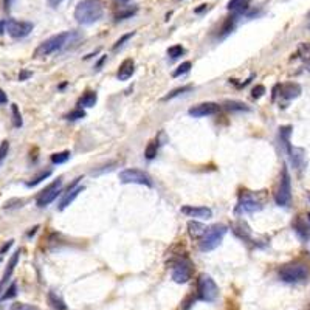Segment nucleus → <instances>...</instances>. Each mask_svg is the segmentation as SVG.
Returning a JSON list of instances; mask_svg holds the SVG:
<instances>
[{
    "instance_id": "1",
    "label": "nucleus",
    "mask_w": 310,
    "mask_h": 310,
    "mask_svg": "<svg viewBox=\"0 0 310 310\" xmlns=\"http://www.w3.org/2000/svg\"><path fill=\"white\" fill-rule=\"evenodd\" d=\"M104 16V5L101 0H81L75 8V19L81 25H92Z\"/></svg>"
},
{
    "instance_id": "2",
    "label": "nucleus",
    "mask_w": 310,
    "mask_h": 310,
    "mask_svg": "<svg viewBox=\"0 0 310 310\" xmlns=\"http://www.w3.org/2000/svg\"><path fill=\"white\" fill-rule=\"evenodd\" d=\"M78 37H79V34L75 31H66V33H59V34L51 36L37 47L34 56L53 55V53H56V51H61L62 48H66L69 44H73Z\"/></svg>"
},
{
    "instance_id": "3",
    "label": "nucleus",
    "mask_w": 310,
    "mask_h": 310,
    "mask_svg": "<svg viewBox=\"0 0 310 310\" xmlns=\"http://www.w3.org/2000/svg\"><path fill=\"white\" fill-rule=\"evenodd\" d=\"M225 234H227V227L222 225V224H216V225L208 227L205 231V234L200 239V243H199L200 250L202 251H211V250L217 248L219 245H221Z\"/></svg>"
},
{
    "instance_id": "4",
    "label": "nucleus",
    "mask_w": 310,
    "mask_h": 310,
    "mask_svg": "<svg viewBox=\"0 0 310 310\" xmlns=\"http://www.w3.org/2000/svg\"><path fill=\"white\" fill-rule=\"evenodd\" d=\"M279 279L287 284L304 282L309 276V270L304 264H287L279 268Z\"/></svg>"
},
{
    "instance_id": "5",
    "label": "nucleus",
    "mask_w": 310,
    "mask_h": 310,
    "mask_svg": "<svg viewBox=\"0 0 310 310\" xmlns=\"http://www.w3.org/2000/svg\"><path fill=\"white\" fill-rule=\"evenodd\" d=\"M197 295L202 301L213 303L217 300L219 289L216 286V282L211 276L208 275H200L197 279Z\"/></svg>"
},
{
    "instance_id": "6",
    "label": "nucleus",
    "mask_w": 310,
    "mask_h": 310,
    "mask_svg": "<svg viewBox=\"0 0 310 310\" xmlns=\"http://www.w3.org/2000/svg\"><path fill=\"white\" fill-rule=\"evenodd\" d=\"M275 200L279 206H289L292 202V182H290V174L287 171V167L282 169V175L279 180V186L276 191Z\"/></svg>"
},
{
    "instance_id": "7",
    "label": "nucleus",
    "mask_w": 310,
    "mask_h": 310,
    "mask_svg": "<svg viewBox=\"0 0 310 310\" xmlns=\"http://www.w3.org/2000/svg\"><path fill=\"white\" fill-rule=\"evenodd\" d=\"M120 182L124 185H141V186H152V180L151 177L140 169H124L120 172Z\"/></svg>"
},
{
    "instance_id": "8",
    "label": "nucleus",
    "mask_w": 310,
    "mask_h": 310,
    "mask_svg": "<svg viewBox=\"0 0 310 310\" xmlns=\"http://www.w3.org/2000/svg\"><path fill=\"white\" fill-rule=\"evenodd\" d=\"M262 202L257 199L254 194L251 192H240L239 196V202L236 206L237 213H256L262 210Z\"/></svg>"
},
{
    "instance_id": "9",
    "label": "nucleus",
    "mask_w": 310,
    "mask_h": 310,
    "mask_svg": "<svg viewBox=\"0 0 310 310\" xmlns=\"http://www.w3.org/2000/svg\"><path fill=\"white\" fill-rule=\"evenodd\" d=\"M33 23L31 22H23V20H14L11 19L6 22L5 25V30L8 31V34L14 39H22V37H27L31 31H33Z\"/></svg>"
},
{
    "instance_id": "10",
    "label": "nucleus",
    "mask_w": 310,
    "mask_h": 310,
    "mask_svg": "<svg viewBox=\"0 0 310 310\" xmlns=\"http://www.w3.org/2000/svg\"><path fill=\"white\" fill-rule=\"evenodd\" d=\"M61 189H62V180H56V182L48 185L41 192V196L37 197V202L36 203H37L39 208H45V206H48L61 194Z\"/></svg>"
},
{
    "instance_id": "11",
    "label": "nucleus",
    "mask_w": 310,
    "mask_h": 310,
    "mask_svg": "<svg viewBox=\"0 0 310 310\" xmlns=\"http://www.w3.org/2000/svg\"><path fill=\"white\" fill-rule=\"evenodd\" d=\"M301 95V87L295 82H287V84H279L273 90V99L278 96L284 101H292L295 98H298Z\"/></svg>"
},
{
    "instance_id": "12",
    "label": "nucleus",
    "mask_w": 310,
    "mask_h": 310,
    "mask_svg": "<svg viewBox=\"0 0 310 310\" xmlns=\"http://www.w3.org/2000/svg\"><path fill=\"white\" fill-rule=\"evenodd\" d=\"M221 110V106L216 104V102H202V104L194 106L188 110V113L194 118H203V116H211L216 115Z\"/></svg>"
},
{
    "instance_id": "13",
    "label": "nucleus",
    "mask_w": 310,
    "mask_h": 310,
    "mask_svg": "<svg viewBox=\"0 0 310 310\" xmlns=\"http://www.w3.org/2000/svg\"><path fill=\"white\" fill-rule=\"evenodd\" d=\"M191 267L188 262L185 261H177L174 265H172V279L177 282V284H185L191 279Z\"/></svg>"
},
{
    "instance_id": "14",
    "label": "nucleus",
    "mask_w": 310,
    "mask_h": 310,
    "mask_svg": "<svg viewBox=\"0 0 310 310\" xmlns=\"http://www.w3.org/2000/svg\"><path fill=\"white\" fill-rule=\"evenodd\" d=\"M182 213L189 217H199V219H210L213 216V211L206 206H191L185 205L182 206Z\"/></svg>"
},
{
    "instance_id": "15",
    "label": "nucleus",
    "mask_w": 310,
    "mask_h": 310,
    "mask_svg": "<svg viewBox=\"0 0 310 310\" xmlns=\"http://www.w3.org/2000/svg\"><path fill=\"white\" fill-rule=\"evenodd\" d=\"M135 72V64L134 61L129 58V59H124L121 62V66L118 67V72H116V78H118L120 81H127L129 78H131Z\"/></svg>"
},
{
    "instance_id": "16",
    "label": "nucleus",
    "mask_w": 310,
    "mask_h": 310,
    "mask_svg": "<svg viewBox=\"0 0 310 310\" xmlns=\"http://www.w3.org/2000/svg\"><path fill=\"white\" fill-rule=\"evenodd\" d=\"M19 257H20V250H17L14 254L11 256V259H9L8 265H6V270H5V273H3V278H2V281H0V290H2V287H3L5 284L11 279L12 273H14L16 265H17V262H19Z\"/></svg>"
},
{
    "instance_id": "17",
    "label": "nucleus",
    "mask_w": 310,
    "mask_h": 310,
    "mask_svg": "<svg viewBox=\"0 0 310 310\" xmlns=\"http://www.w3.org/2000/svg\"><path fill=\"white\" fill-rule=\"evenodd\" d=\"M295 58H298L304 66L310 70V42H303L296 48Z\"/></svg>"
},
{
    "instance_id": "18",
    "label": "nucleus",
    "mask_w": 310,
    "mask_h": 310,
    "mask_svg": "<svg viewBox=\"0 0 310 310\" xmlns=\"http://www.w3.org/2000/svg\"><path fill=\"white\" fill-rule=\"evenodd\" d=\"M85 188L84 186H78V188H72V189H67V194L66 196H64V199L61 200V203H59V210L62 211V210H66L67 206L79 196V192H82Z\"/></svg>"
},
{
    "instance_id": "19",
    "label": "nucleus",
    "mask_w": 310,
    "mask_h": 310,
    "mask_svg": "<svg viewBox=\"0 0 310 310\" xmlns=\"http://www.w3.org/2000/svg\"><path fill=\"white\" fill-rule=\"evenodd\" d=\"M206 231V227L200 222H196V221H189L188 222V232L191 239H202V236L205 234Z\"/></svg>"
},
{
    "instance_id": "20",
    "label": "nucleus",
    "mask_w": 310,
    "mask_h": 310,
    "mask_svg": "<svg viewBox=\"0 0 310 310\" xmlns=\"http://www.w3.org/2000/svg\"><path fill=\"white\" fill-rule=\"evenodd\" d=\"M251 0H230L228 5H227V9L228 11H232L236 16H240L242 12L248 8Z\"/></svg>"
},
{
    "instance_id": "21",
    "label": "nucleus",
    "mask_w": 310,
    "mask_h": 310,
    "mask_svg": "<svg viewBox=\"0 0 310 310\" xmlns=\"http://www.w3.org/2000/svg\"><path fill=\"white\" fill-rule=\"evenodd\" d=\"M48 304L55 310H67V304L55 292H48Z\"/></svg>"
},
{
    "instance_id": "22",
    "label": "nucleus",
    "mask_w": 310,
    "mask_h": 310,
    "mask_svg": "<svg viewBox=\"0 0 310 310\" xmlns=\"http://www.w3.org/2000/svg\"><path fill=\"white\" fill-rule=\"evenodd\" d=\"M224 107L231 112H248L250 110V107L240 101H227V102H224Z\"/></svg>"
},
{
    "instance_id": "23",
    "label": "nucleus",
    "mask_w": 310,
    "mask_h": 310,
    "mask_svg": "<svg viewBox=\"0 0 310 310\" xmlns=\"http://www.w3.org/2000/svg\"><path fill=\"white\" fill-rule=\"evenodd\" d=\"M96 101H98V95H96L95 92H87V93L79 99V102H78V104L82 106V107H93V106L96 104Z\"/></svg>"
},
{
    "instance_id": "24",
    "label": "nucleus",
    "mask_w": 310,
    "mask_h": 310,
    "mask_svg": "<svg viewBox=\"0 0 310 310\" xmlns=\"http://www.w3.org/2000/svg\"><path fill=\"white\" fill-rule=\"evenodd\" d=\"M191 90H192V85H183V87H178V88L172 90L171 93H167V95L163 98V101H169V99H174V98H177V96H180V95H185V93L191 92Z\"/></svg>"
},
{
    "instance_id": "25",
    "label": "nucleus",
    "mask_w": 310,
    "mask_h": 310,
    "mask_svg": "<svg viewBox=\"0 0 310 310\" xmlns=\"http://www.w3.org/2000/svg\"><path fill=\"white\" fill-rule=\"evenodd\" d=\"M51 175V171L48 169V171H42L41 174H37L36 177H33L30 182H27V186L28 188H33V186H37L39 183H42L45 178H48Z\"/></svg>"
},
{
    "instance_id": "26",
    "label": "nucleus",
    "mask_w": 310,
    "mask_h": 310,
    "mask_svg": "<svg viewBox=\"0 0 310 310\" xmlns=\"http://www.w3.org/2000/svg\"><path fill=\"white\" fill-rule=\"evenodd\" d=\"M70 158V152L69 151H62V152H56L51 155V163L53 164H62L66 163Z\"/></svg>"
},
{
    "instance_id": "27",
    "label": "nucleus",
    "mask_w": 310,
    "mask_h": 310,
    "mask_svg": "<svg viewBox=\"0 0 310 310\" xmlns=\"http://www.w3.org/2000/svg\"><path fill=\"white\" fill-rule=\"evenodd\" d=\"M11 113H12V124H14L16 127H22L23 121H22V115H20V110H19L17 104L11 106Z\"/></svg>"
},
{
    "instance_id": "28",
    "label": "nucleus",
    "mask_w": 310,
    "mask_h": 310,
    "mask_svg": "<svg viewBox=\"0 0 310 310\" xmlns=\"http://www.w3.org/2000/svg\"><path fill=\"white\" fill-rule=\"evenodd\" d=\"M157 152H158V146H157V143H155V141H151V143L146 146L145 157H146L148 160H152V158L157 157Z\"/></svg>"
},
{
    "instance_id": "29",
    "label": "nucleus",
    "mask_w": 310,
    "mask_h": 310,
    "mask_svg": "<svg viewBox=\"0 0 310 310\" xmlns=\"http://www.w3.org/2000/svg\"><path fill=\"white\" fill-rule=\"evenodd\" d=\"M137 12V6L134 8H127V9H121L118 14L115 16V20L116 22H120V20H124V19H129V17H132L134 14Z\"/></svg>"
},
{
    "instance_id": "30",
    "label": "nucleus",
    "mask_w": 310,
    "mask_h": 310,
    "mask_svg": "<svg viewBox=\"0 0 310 310\" xmlns=\"http://www.w3.org/2000/svg\"><path fill=\"white\" fill-rule=\"evenodd\" d=\"M182 55H185V48L182 45H172L167 48V56H171V59H177Z\"/></svg>"
},
{
    "instance_id": "31",
    "label": "nucleus",
    "mask_w": 310,
    "mask_h": 310,
    "mask_svg": "<svg viewBox=\"0 0 310 310\" xmlns=\"http://www.w3.org/2000/svg\"><path fill=\"white\" fill-rule=\"evenodd\" d=\"M8 152H9V141L8 140H3L2 145H0V167H2L3 161L6 160Z\"/></svg>"
},
{
    "instance_id": "32",
    "label": "nucleus",
    "mask_w": 310,
    "mask_h": 310,
    "mask_svg": "<svg viewBox=\"0 0 310 310\" xmlns=\"http://www.w3.org/2000/svg\"><path fill=\"white\" fill-rule=\"evenodd\" d=\"M16 295H17V284H16V282H12L11 286L5 290V293L2 295V301H6V300L14 298Z\"/></svg>"
},
{
    "instance_id": "33",
    "label": "nucleus",
    "mask_w": 310,
    "mask_h": 310,
    "mask_svg": "<svg viewBox=\"0 0 310 310\" xmlns=\"http://www.w3.org/2000/svg\"><path fill=\"white\" fill-rule=\"evenodd\" d=\"M191 67H192V64H191L189 61H185L183 64H180V66L177 67V70H174L172 76L177 78V76H180V75H185V73H188V72L191 70Z\"/></svg>"
},
{
    "instance_id": "34",
    "label": "nucleus",
    "mask_w": 310,
    "mask_h": 310,
    "mask_svg": "<svg viewBox=\"0 0 310 310\" xmlns=\"http://www.w3.org/2000/svg\"><path fill=\"white\" fill-rule=\"evenodd\" d=\"M66 118L70 120V121H75V120H81V118H85V112L82 109H76V110H72L70 113L66 115Z\"/></svg>"
},
{
    "instance_id": "35",
    "label": "nucleus",
    "mask_w": 310,
    "mask_h": 310,
    "mask_svg": "<svg viewBox=\"0 0 310 310\" xmlns=\"http://www.w3.org/2000/svg\"><path fill=\"white\" fill-rule=\"evenodd\" d=\"M134 36H135V33H134V31H132V33H127V34H124V36H121V37L118 39V41L115 42V45H113V50H118V48H121V47L124 45V42H127L129 39H131V37H134Z\"/></svg>"
},
{
    "instance_id": "36",
    "label": "nucleus",
    "mask_w": 310,
    "mask_h": 310,
    "mask_svg": "<svg viewBox=\"0 0 310 310\" xmlns=\"http://www.w3.org/2000/svg\"><path fill=\"white\" fill-rule=\"evenodd\" d=\"M9 310H39L36 306H31V304H25V303H14L11 306Z\"/></svg>"
},
{
    "instance_id": "37",
    "label": "nucleus",
    "mask_w": 310,
    "mask_h": 310,
    "mask_svg": "<svg viewBox=\"0 0 310 310\" xmlns=\"http://www.w3.org/2000/svg\"><path fill=\"white\" fill-rule=\"evenodd\" d=\"M295 228H296V232H298V236H300L301 239H306V237L309 236L307 228H306L301 222H296V224H295Z\"/></svg>"
},
{
    "instance_id": "38",
    "label": "nucleus",
    "mask_w": 310,
    "mask_h": 310,
    "mask_svg": "<svg viewBox=\"0 0 310 310\" xmlns=\"http://www.w3.org/2000/svg\"><path fill=\"white\" fill-rule=\"evenodd\" d=\"M264 93H265V87H264V85H257V87H254V88H253L251 96H253L254 99H257V98H261Z\"/></svg>"
},
{
    "instance_id": "39",
    "label": "nucleus",
    "mask_w": 310,
    "mask_h": 310,
    "mask_svg": "<svg viewBox=\"0 0 310 310\" xmlns=\"http://www.w3.org/2000/svg\"><path fill=\"white\" fill-rule=\"evenodd\" d=\"M31 75H33V73H31L30 70H25V69H23V70L20 72V75H19V81H27Z\"/></svg>"
},
{
    "instance_id": "40",
    "label": "nucleus",
    "mask_w": 310,
    "mask_h": 310,
    "mask_svg": "<svg viewBox=\"0 0 310 310\" xmlns=\"http://www.w3.org/2000/svg\"><path fill=\"white\" fill-rule=\"evenodd\" d=\"M6 102H8V96H6V93L3 92V90L0 88V106L6 104Z\"/></svg>"
},
{
    "instance_id": "41",
    "label": "nucleus",
    "mask_w": 310,
    "mask_h": 310,
    "mask_svg": "<svg viewBox=\"0 0 310 310\" xmlns=\"http://www.w3.org/2000/svg\"><path fill=\"white\" fill-rule=\"evenodd\" d=\"M12 242H14V240H8L5 245H3V247L2 248H0V254H3V253H6L11 247H12Z\"/></svg>"
},
{
    "instance_id": "42",
    "label": "nucleus",
    "mask_w": 310,
    "mask_h": 310,
    "mask_svg": "<svg viewBox=\"0 0 310 310\" xmlns=\"http://www.w3.org/2000/svg\"><path fill=\"white\" fill-rule=\"evenodd\" d=\"M62 2H64V0H48V5H50L51 8H58Z\"/></svg>"
},
{
    "instance_id": "43",
    "label": "nucleus",
    "mask_w": 310,
    "mask_h": 310,
    "mask_svg": "<svg viewBox=\"0 0 310 310\" xmlns=\"http://www.w3.org/2000/svg\"><path fill=\"white\" fill-rule=\"evenodd\" d=\"M5 25H6V22H0V33L5 31Z\"/></svg>"
},
{
    "instance_id": "44",
    "label": "nucleus",
    "mask_w": 310,
    "mask_h": 310,
    "mask_svg": "<svg viewBox=\"0 0 310 310\" xmlns=\"http://www.w3.org/2000/svg\"><path fill=\"white\" fill-rule=\"evenodd\" d=\"M37 228H39V227H37V225H36V227H34V228H31V231H30V232H28V237H31V236H33V234H34V232H36V230H37Z\"/></svg>"
},
{
    "instance_id": "45",
    "label": "nucleus",
    "mask_w": 310,
    "mask_h": 310,
    "mask_svg": "<svg viewBox=\"0 0 310 310\" xmlns=\"http://www.w3.org/2000/svg\"><path fill=\"white\" fill-rule=\"evenodd\" d=\"M116 2H120L121 5H124V3H127V2H129V0H116Z\"/></svg>"
},
{
    "instance_id": "46",
    "label": "nucleus",
    "mask_w": 310,
    "mask_h": 310,
    "mask_svg": "<svg viewBox=\"0 0 310 310\" xmlns=\"http://www.w3.org/2000/svg\"><path fill=\"white\" fill-rule=\"evenodd\" d=\"M307 28L310 30V14H309V19H307Z\"/></svg>"
},
{
    "instance_id": "47",
    "label": "nucleus",
    "mask_w": 310,
    "mask_h": 310,
    "mask_svg": "<svg viewBox=\"0 0 310 310\" xmlns=\"http://www.w3.org/2000/svg\"><path fill=\"white\" fill-rule=\"evenodd\" d=\"M307 199H309V200H310V191H309V192H307Z\"/></svg>"
},
{
    "instance_id": "48",
    "label": "nucleus",
    "mask_w": 310,
    "mask_h": 310,
    "mask_svg": "<svg viewBox=\"0 0 310 310\" xmlns=\"http://www.w3.org/2000/svg\"><path fill=\"white\" fill-rule=\"evenodd\" d=\"M307 217H309V222H310V214H307Z\"/></svg>"
},
{
    "instance_id": "49",
    "label": "nucleus",
    "mask_w": 310,
    "mask_h": 310,
    "mask_svg": "<svg viewBox=\"0 0 310 310\" xmlns=\"http://www.w3.org/2000/svg\"><path fill=\"white\" fill-rule=\"evenodd\" d=\"M0 310H2V306H0Z\"/></svg>"
}]
</instances>
